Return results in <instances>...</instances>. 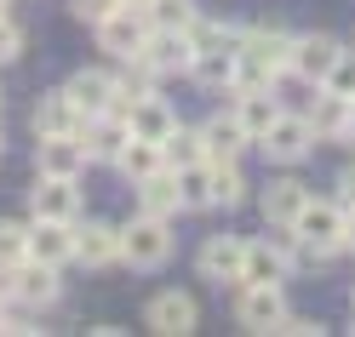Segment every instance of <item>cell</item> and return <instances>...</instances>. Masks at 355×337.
I'll list each match as a JSON object with an SVG mask.
<instances>
[{"instance_id": "6da1fadb", "label": "cell", "mask_w": 355, "mask_h": 337, "mask_svg": "<svg viewBox=\"0 0 355 337\" xmlns=\"http://www.w3.org/2000/svg\"><path fill=\"white\" fill-rule=\"evenodd\" d=\"M293 63V35L281 24H258L241 29V63H235V86H275Z\"/></svg>"}, {"instance_id": "7a4b0ae2", "label": "cell", "mask_w": 355, "mask_h": 337, "mask_svg": "<svg viewBox=\"0 0 355 337\" xmlns=\"http://www.w3.org/2000/svg\"><path fill=\"white\" fill-rule=\"evenodd\" d=\"M293 229H298V240H304L309 263H332V257L344 252V200H338V194H332V200H315V194H309L304 212L293 217Z\"/></svg>"}, {"instance_id": "3957f363", "label": "cell", "mask_w": 355, "mask_h": 337, "mask_svg": "<svg viewBox=\"0 0 355 337\" xmlns=\"http://www.w3.org/2000/svg\"><path fill=\"white\" fill-rule=\"evenodd\" d=\"M172 217H149V212H138L121 229V263L126 268H161L166 257H172Z\"/></svg>"}, {"instance_id": "277c9868", "label": "cell", "mask_w": 355, "mask_h": 337, "mask_svg": "<svg viewBox=\"0 0 355 337\" xmlns=\"http://www.w3.org/2000/svg\"><path fill=\"white\" fill-rule=\"evenodd\" d=\"M149 29H155V17H149V6H115L98 24V46L109 52V57H121V63H132L144 46H149Z\"/></svg>"}, {"instance_id": "5b68a950", "label": "cell", "mask_w": 355, "mask_h": 337, "mask_svg": "<svg viewBox=\"0 0 355 337\" xmlns=\"http://www.w3.org/2000/svg\"><path fill=\"white\" fill-rule=\"evenodd\" d=\"M315 143L321 138H315V126H309V115H293V109H281V120L258 138V149L270 154L275 166H298L304 154H315Z\"/></svg>"}, {"instance_id": "8992f818", "label": "cell", "mask_w": 355, "mask_h": 337, "mask_svg": "<svg viewBox=\"0 0 355 337\" xmlns=\"http://www.w3.org/2000/svg\"><path fill=\"white\" fill-rule=\"evenodd\" d=\"M0 280H6L12 303H24V309H46V303H58V291H63L58 268H52V263H40V257H24L17 268H6Z\"/></svg>"}, {"instance_id": "52a82bcc", "label": "cell", "mask_w": 355, "mask_h": 337, "mask_svg": "<svg viewBox=\"0 0 355 337\" xmlns=\"http://www.w3.org/2000/svg\"><path fill=\"white\" fill-rule=\"evenodd\" d=\"M195 268L212 286H241V268H247V240L241 235H207L201 252H195Z\"/></svg>"}, {"instance_id": "ba28073f", "label": "cell", "mask_w": 355, "mask_h": 337, "mask_svg": "<svg viewBox=\"0 0 355 337\" xmlns=\"http://www.w3.org/2000/svg\"><path fill=\"white\" fill-rule=\"evenodd\" d=\"M132 63H149L155 75H189V63H195V35H189V29H161V24H155V29H149V46L132 57Z\"/></svg>"}, {"instance_id": "9c48e42d", "label": "cell", "mask_w": 355, "mask_h": 337, "mask_svg": "<svg viewBox=\"0 0 355 337\" xmlns=\"http://www.w3.org/2000/svg\"><path fill=\"white\" fill-rule=\"evenodd\" d=\"M144 326L161 331V337H189L195 326H201V309H195L189 291H155V298L144 303Z\"/></svg>"}, {"instance_id": "30bf717a", "label": "cell", "mask_w": 355, "mask_h": 337, "mask_svg": "<svg viewBox=\"0 0 355 337\" xmlns=\"http://www.w3.org/2000/svg\"><path fill=\"white\" fill-rule=\"evenodd\" d=\"M286 320V291L281 286H241L235 291V326L241 331H275Z\"/></svg>"}, {"instance_id": "8fae6325", "label": "cell", "mask_w": 355, "mask_h": 337, "mask_svg": "<svg viewBox=\"0 0 355 337\" xmlns=\"http://www.w3.org/2000/svg\"><path fill=\"white\" fill-rule=\"evenodd\" d=\"M338 57H344V46L332 35H293V63H286V75H298L304 86H321Z\"/></svg>"}, {"instance_id": "7c38bea8", "label": "cell", "mask_w": 355, "mask_h": 337, "mask_svg": "<svg viewBox=\"0 0 355 337\" xmlns=\"http://www.w3.org/2000/svg\"><path fill=\"white\" fill-rule=\"evenodd\" d=\"M86 166H92V154H86L80 131H58V138L35 143V172L40 177H80Z\"/></svg>"}, {"instance_id": "4fadbf2b", "label": "cell", "mask_w": 355, "mask_h": 337, "mask_svg": "<svg viewBox=\"0 0 355 337\" xmlns=\"http://www.w3.org/2000/svg\"><path fill=\"white\" fill-rule=\"evenodd\" d=\"M126 126H132V138H149V143H166L172 131H178V115H172V103L161 92H138L126 103Z\"/></svg>"}, {"instance_id": "5bb4252c", "label": "cell", "mask_w": 355, "mask_h": 337, "mask_svg": "<svg viewBox=\"0 0 355 337\" xmlns=\"http://www.w3.org/2000/svg\"><path fill=\"white\" fill-rule=\"evenodd\" d=\"M80 177H40L29 189V212L35 217H58V223H80Z\"/></svg>"}, {"instance_id": "9a60e30c", "label": "cell", "mask_w": 355, "mask_h": 337, "mask_svg": "<svg viewBox=\"0 0 355 337\" xmlns=\"http://www.w3.org/2000/svg\"><path fill=\"white\" fill-rule=\"evenodd\" d=\"M80 143H86V154H92V161H109V166H115L121 149L132 143V126H126V115L103 109V115H92V120L80 126Z\"/></svg>"}, {"instance_id": "2e32d148", "label": "cell", "mask_w": 355, "mask_h": 337, "mask_svg": "<svg viewBox=\"0 0 355 337\" xmlns=\"http://www.w3.org/2000/svg\"><path fill=\"white\" fill-rule=\"evenodd\" d=\"M75 263H86V268L121 263V229H115V223H98V217L75 223Z\"/></svg>"}, {"instance_id": "e0dca14e", "label": "cell", "mask_w": 355, "mask_h": 337, "mask_svg": "<svg viewBox=\"0 0 355 337\" xmlns=\"http://www.w3.org/2000/svg\"><path fill=\"white\" fill-rule=\"evenodd\" d=\"M304 115H309V126H315V138H321V143L355 138V109H349V98L327 92V86H315V103H309Z\"/></svg>"}, {"instance_id": "ac0fdd59", "label": "cell", "mask_w": 355, "mask_h": 337, "mask_svg": "<svg viewBox=\"0 0 355 337\" xmlns=\"http://www.w3.org/2000/svg\"><path fill=\"white\" fill-rule=\"evenodd\" d=\"M29 257L52 263V268L75 263V223H58V217H35V223H29Z\"/></svg>"}, {"instance_id": "d6986e66", "label": "cell", "mask_w": 355, "mask_h": 337, "mask_svg": "<svg viewBox=\"0 0 355 337\" xmlns=\"http://www.w3.org/2000/svg\"><path fill=\"white\" fill-rule=\"evenodd\" d=\"M235 120L252 131V143L281 120V98H275V86H235Z\"/></svg>"}, {"instance_id": "ffe728a7", "label": "cell", "mask_w": 355, "mask_h": 337, "mask_svg": "<svg viewBox=\"0 0 355 337\" xmlns=\"http://www.w3.org/2000/svg\"><path fill=\"white\" fill-rule=\"evenodd\" d=\"M80 126H86V109L69 98V86L35 103V138H58V131H80Z\"/></svg>"}, {"instance_id": "44dd1931", "label": "cell", "mask_w": 355, "mask_h": 337, "mask_svg": "<svg viewBox=\"0 0 355 337\" xmlns=\"http://www.w3.org/2000/svg\"><path fill=\"white\" fill-rule=\"evenodd\" d=\"M69 98L86 109V120H92V115H103V109H115L121 80L109 75V69H75V75H69Z\"/></svg>"}, {"instance_id": "7402d4cb", "label": "cell", "mask_w": 355, "mask_h": 337, "mask_svg": "<svg viewBox=\"0 0 355 337\" xmlns=\"http://www.w3.org/2000/svg\"><path fill=\"white\" fill-rule=\"evenodd\" d=\"M304 200H309V183L304 177H270L258 194V206H263V223H293L304 212Z\"/></svg>"}, {"instance_id": "603a6c76", "label": "cell", "mask_w": 355, "mask_h": 337, "mask_svg": "<svg viewBox=\"0 0 355 337\" xmlns=\"http://www.w3.org/2000/svg\"><path fill=\"white\" fill-rule=\"evenodd\" d=\"M201 143H207V161H241V149L252 143V131L241 126L235 109H230V115H212L201 126Z\"/></svg>"}, {"instance_id": "cb8c5ba5", "label": "cell", "mask_w": 355, "mask_h": 337, "mask_svg": "<svg viewBox=\"0 0 355 337\" xmlns=\"http://www.w3.org/2000/svg\"><path fill=\"white\" fill-rule=\"evenodd\" d=\"M132 189H138V212H149V217H178L184 212V194H178V172L172 166L144 177V183H132Z\"/></svg>"}, {"instance_id": "d4e9b609", "label": "cell", "mask_w": 355, "mask_h": 337, "mask_svg": "<svg viewBox=\"0 0 355 337\" xmlns=\"http://www.w3.org/2000/svg\"><path fill=\"white\" fill-rule=\"evenodd\" d=\"M235 63H241V46H207V52H195L189 75L201 80L207 92H224V86H235Z\"/></svg>"}, {"instance_id": "484cf974", "label": "cell", "mask_w": 355, "mask_h": 337, "mask_svg": "<svg viewBox=\"0 0 355 337\" xmlns=\"http://www.w3.org/2000/svg\"><path fill=\"white\" fill-rule=\"evenodd\" d=\"M121 177L126 183H144V177H155V172H166V149L161 143H149V138H132L126 149H121Z\"/></svg>"}, {"instance_id": "4316f807", "label": "cell", "mask_w": 355, "mask_h": 337, "mask_svg": "<svg viewBox=\"0 0 355 337\" xmlns=\"http://www.w3.org/2000/svg\"><path fill=\"white\" fill-rule=\"evenodd\" d=\"M172 172H178V194H184V212H207V206H212V161L172 166Z\"/></svg>"}, {"instance_id": "83f0119b", "label": "cell", "mask_w": 355, "mask_h": 337, "mask_svg": "<svg viewBox=\"0 0 355 337\" xmlns=\"http://www.w3.org/2000/svg\"><path fill=\"white\" fill-rule=\"evenodd\" d=\"M247 200V177H241L235 161H212V206L218 212H235Z\"/></svg>"}, {"instance_id": "f1b7e54d", "label": "cell", "mask_w": 355, "mask_h": 337, "mask_svg": "<svg viewBox=\"0 0 355 337\" xmlns=\"http://www.w3.org/2000/svg\"><path fill=\"white\" fill-rule=\"evenodd\" d=\"M166 149V166H195V161H207V143H201V131H189V126H178L172 138L161 143Z\"/></svg>"}, {"instance_id": "f546056e", "label": "cell", "mask_w": 355, "mask_h": 337, "mask_svg": "<svg viewBox=\"0 0 355 337\" xmlns=\"http://www.w3.org/2000/svg\"><path fill=\"white\" fill-rule=\"evenodd\" d=\"M24 257H29V229L0 217V275H6V268H17Z\"/></svg>"}, {"instance_id": "4dcf8cb0", "label": "cell", "mask_w": 355, "mask_h": 337, "mask_svg": "<svg viewBox=\"0 0 355 337\" xmlns=\"http://www.w3.org/2000/svg\"><path fill=\"white\" fill-rule=\"evenodd\" d=\"M149 17H155L161 29H189L201 12H195V0H155V6H149Z\"/></svg>"}, {"instance_id": "1f68e13d", "label": "cell", "mask_w": 355, "mask_h": 337, "mask_svg": "<svg viewBox=\"0 0 355 337\" xmlns=\"http://www.w3.org/2000/svg\"><path fill=\"white\" fill-rule=\"evenodd\" d=\"M321 86H327V92H338V98H355V52H344L338 63H332V75Z\"/></svg>"}, {"instance_id": "d6a6232c", "label": "cell", "mask_w": 355, "mask_h": 337, "mask_svg": "<svg viewBox=\"0 0 355 337\" xmlns=\"http://www.w3.org/2000/svg\"><path fill=\"white\" fill-rule=\"evenodd\" d=\"M17 57H24V29L0 12V63H17Z\"/></svg>"}, {"instance_id": "836d02e7", "label": "cell", "mask_w": 355, "mask_h": 337, "mask_svg": "<svg viewBox=\"0 0 355 337\" xmlns=\"http://www.w3.org/2000/svg\"><path fill=\"white\" fill-rule=\"evenodd\" d=\"M115 6H121V0H69V12L80 17V24H92V29H98V24H103V17L115 12Z\"/></svg>"}, {"instance_id": "e575fe53", "label": "cell", "mask_w": 355, "mask_h": 337, "mask_svg": "<svg viewBox=\"0 0 355 337\" xmlns=\"http://www.w3.org/2000/svg\"><path fill=\"white\" fill-rule=\"evenodd\" d=\"M275 331H286V337H321L327 326H321V320H309V314H293V309H286V320H281Z\"/></svg>"}, {"instance_id": "d590c367", "label": "cell", "mask_w": 355, "mask_h": 337, "mask_svg": "<svg viewBox=\"0 0 355 337\" xmlns=\"http://www.w3.org/2000/svg\"><path fill=\"white\" fill-rule=\"evenodd\" d=\"M338 200H344V206H355V161L338 172Z\"/></svg>"}, {"instance_id": "8d00e7d4", "label": "cell", "mask_w": 355, "mask_h": 337, "mask_svg": "<svg viewBox=\"0 0 355 337\" xmlns=\"http://www.w3.org/2000/svg\"><path fill=\"white\" fill-rule=\"evenodd\" d=\"M344 252H355V206H344Z\"/></svg>"}, {"instance_id": "74e56055", "label": "cell", "mask_w": 355, "mask_h": 337, "mask_svg": "<svg viewBox=\"0 0 355 337\" xmlns=\"http://www.w3.org/2000/svg\"><path fill=\"white\" fill-rule=\"evenodd\" d=\"M6 314H12V291H6V280H0V326H6Z\"/></svg>"}, {"instance_id": "f35d334b", "label": "cell", "mask_w": 355, "mask_h": 337, "mask_svg": "<svg viewBox=\"0 0 355 337\" xmlns=\"http://www.w3.org/2000/svg\"><path fill=\"white\" fill-rule=\"evenodd\" d=\"M121 6H155V0H121Z\"/></svg>"}, {"instance_id": "ab89813d", "label": "cell", "mask_w": 355, "mask_h": 337, "mask_svg": "<svg viewBox=\"0 0 355 337\" xmlns=\"http://www.w3.org/2000/svg\"><path fill=\"white\" fill-rule=\"evenodd\" d=\"M0 154H6V138H0Z\"/></svg>"}, {"instance_id": "60d3db41", "label": "cell", "mask_w": 355, "mask_h": 337, "mask_svg": "<svg viewBox=\"0 0 355 337\" xmlns=\"http://www.w3.org/2000/svg\"><path fill=\"white\" fill-rule=\"evenodd\" d=\"M0 12H6V0H0Z\"/></svg>"}]
</instances>
